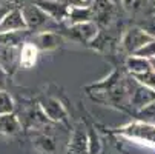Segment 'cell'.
Masks as SVG:
<instances>
[{
    "instance_id": "6da1fadb",
    "label": "cell",
    "mask_w": 155,
    "mask_h": 154,
    "mask_svg": "<svg viewBox=\"0 0 155 154\" xmlns=\"http://www.w3.org/2000/svg\"><path fill=\"white\" fill-rule=\"evenodd\" d=\"M25 23H26V20L23 17V12H20V11H11L2 20L0 28H2V29H15V28L25 26Z\"/></svg>"
},
{
    "instance_id": "3957f363",
    "label": "cell",
    "mask_w": 155,
    "mask_h": 154,
    "mask_svg": "<svg viewBox=\"0 0 155 154\" xmlns=\"http://www.w3.org/2000/svg\"><path fill=\"white\" fill-rule=\"evenodd\" d=\"M71 2L75 6H87V5L91 3V0H71Z\"/></svg>"
},
{
    "instance_id": "5b68a950",
    "label": "cell",
    "mask_w": 155,
    "mask_h": 154,
    "mask_svg": "<svg viewBox=\"0 0 155 154\" xmlns=\"http://www.w3.org/2000/svg\"><path fill=\"white\" fill-rule=\"evenodd\" d=\"M55 2H60V0H55Z\"/></svg>"
},
{
    "instance_id": "277c9868",
    "label": "cell",
    "mask_w": 155,
    "mask_h": 154,
    "mask_svg": "<svg viewBox=\"0 0 155 154\" xmlns=\"http://www.w3.org/2000/svg\"><path fill=\"white\" fill-rule=\"evenodd\" d=\"M110 2H112V3H120L121 0H110Z\"/></svg>"
},
{
    "instance_id": "7a4b0ae2",
    "label": "cell",
    "mask_w": 155,
    "mask_h": 154,
    "mask_svg": "<svg viewBox=\"0 0 155 154\" xmlns=\"http://www.w3.org/2000/svg\"><path fill=\"white\" fill-rule=\"evenodd\" d=\"M37 60V48L31 43H26L21 50V57H20V63L25 68H31Z\"/></svg>"
}]
</instances>
